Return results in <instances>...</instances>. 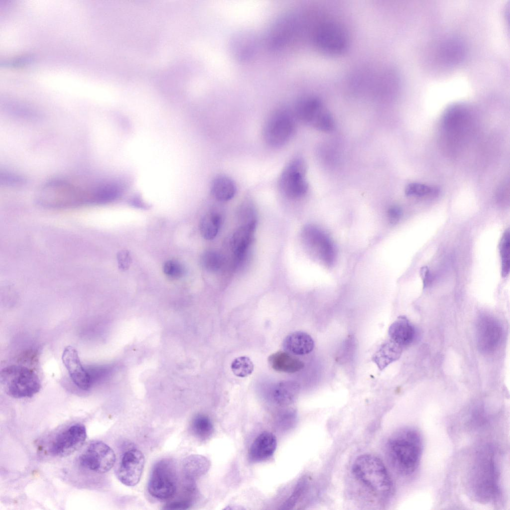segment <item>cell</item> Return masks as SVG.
I'll use <instances>...</instances> for the list:
<instances>
[{"instance_id": "cell-1", "label": "cell", "mask_w": 510, "mask_h": 510, "mask_svg": "<svg viewBox=\"0 0 510 510\" xmlns=\"http://www.w3.org/2000/svg\"><path fill=\"white\" fill-rule=\"evenodd\" d=\"M98 183L88 186L64 179H54L42 185L36 199L40 204L50 207L65 208L97 204Z\"/></svg>"}, {"instance_id": "cell-2", "label": "cell", "mask_w": 510, "mask_h": 510, "mask_svg": "<svg viewBox=\"0 0 510 510\" xmlns=\"http://www.w3.org/2000/svg\"><path fill=\"white\" fill-rule=\"evenodd\" d=\"M423 442L419 432L413 428L401 429L386 444L387 454L393 468L402 476H410L417 470L421 459Z\"/></svg>"}, {"instance_id": "cell-3", "label": "cell", "mask_w": 510, "mask_h": 510, "mask_svg": "<svg viewBox=\"0 0 510 510\" xmlns=\"http://www.w3.org/2000/svg\"><path fill=\"white\" fill-rule=\"evenodd\" d=\"M494 454L488 448L479 452L470 471V491L480 502H494L500 495L499 472Z\"/></svg>"}, {"instance_id": "cell-4", "label": "cell", "mask_w": 510, "mask_h": 510, "mask_svg": "<svg viewBox=\"0 0 510 510\" xmlns=\"http://www.w3.org/2000/svg\"><path fill=\"white\" fill-rule=\"evenodd\" d=\"M355 477L377 496L388 497L392 490V482L383 463L371 454H363L354 461L352 468Z\"/></svg>"}, {"instance_id": "cell-5", "label": "cell", "mask_w": 510, "mask_h": 510, "mask_svg": "<svg viewBox=\"0 0 510 510\" xmlns=\"http://www.w3.org/2000/svg\"><path fill=\"white\" fill-rule=\"evenodd\" d=\"M0 382L7 394L15 398L31 397L41 388L36 374L30 369L19 365L3 368L0 373Z\"/></svg>"}, {"instance_id": "cell-6", "label": "cell", "mask_w": 510, "mask_h": 510, "mask_svg": "<svg viewBox=\"0 0 510 510\" xmlns=\"http://www.w3.org/2000/svg\"><path fill=\"white\" fill-rule=\"evenodd\" d=\"M295 118L293 113L286 109H279L272 112L264 124L263 137L265 142L274 148L287 143L295 132Z\"/></svg>"}, {"instance_id": "cell-7", "label": "cell", "mask_w": 510, "mask_h": 510, "mask_svg": "<svg viewBox=\"0 0 510 510\" xmlns=\"http://www.w3.org/2000/svg\"><path fill=\"white\" fill-rule=\"evenodd\" d=\"M313 40L316 47L329 55L337 56L346 52L349 44L347 31L340 23L333 21L322 22L314 30Z\"/></svg>"}, {"instance_id": "cell-8", "label": "cell", "mask_w": 510, "mask_h": 510, "mask_svg": "<svg viewBox=\"0 0 510 510\" xmlns=\"http://www.w3.org/2000/svg\"><path fill=\"white\" fill-rule=\"evenodd\" d=\"M176 472L172 462L162 459L152 467L147 490L153 497L161 500L172 498L177 490Z\"/></svg>"}, {"instance_id": "cell-9", "label": "cell", "mask_w": 510, "mask_h": 510, "mask_svg": "<svg viewBox=\"0 0 510 510\" xmlns=\"http://www.w3.org/2000/svg\"><path fill=\"white\" fill-rule=\"evenodd\" d=\"M306 164L300 157L291 159L285 166L278 180L280 192L286 198L296 199L303 196L308 185L305 178Z\"/></svg>"}, {"instance_id": "cell-10", "label": "cell", "mask_w": 510, "mask_h": 510, "mask_svg": "<svg viewBox=\"0 0 510 510\" xmlns=\"http://www.w3.org/2000/svg\"><path fill=\"white\" fill-rule=\"evenodd\" d=\"M116 457L113 450L100 441L91 442L82 452L78 458L79 465L90 471L104 474L114 466Z\"/></svg>"}, {"instance_id": "cell-11", "label": "cell", "mask_w": 510, "mask_h": 510, "mask_svg": "<svg viewBox=\"0 0 510 510\" xmlns=\"http://www.w3.org/2000/svg\"><path fill=\"white\" fill-rule=\"evenodd\" d=\"M471 118L470 108L464 104H455L446 111L442 119V126L448 143L455 145L460 141L468 129Z\"/></svg>"}, {"instance_id": "cell-12", "label": "cell", "mask_w": 510, "mask_h": 510, "mask_svg": "<svg viewBox=\"0 0 510 510\" xmlns=\"http://www.w3.org/2000/svg\"><path fill=\"white\" fill-rule=\"evenodd\" d=\"M86 437V429L83 424L71 425L54 437L49 444V452L54 456H67L79 449Z\"/></svg>"}, {"instance_id": "cell-13", "label": "cell", "mask_w": 510, "mask_h": 510, "mask_svg": "<svg viewBox=\"0 0 510 510\" xmlns=\"http://www.w3.org/2000/svg\"><path fill=\"white\" fill-rule=\"evenodd\" d=\"M476 341L479 350L484 353H490L497 349L501 344L503 330L501 323L494 317L482 315L476 323Z\"/></svg>"}, {"instance_id": "cell-14", "label": "cell", "mask_w": 510, "mask_h": 510, "mask_svg": "<svg viewBox=\"0 0 510 510\" xmlns=\"http://www.w3.org/2000/svg\"><path fill=\"white\" fill-rule=\"evenodd\" d=\"M302 239L305 246L321 261L331 265L336 259V251L331 240L316 226L307 225L302 230Z\"/></svg>"}, {"instance_id": "cell-15", "label": "cell", "mask_w": 510, "mask_h": 510, "mask_svg": "<svg viewBox=\"0 0 510 510\" xmlns=\"http://www.w3.org/2000/svg\"><path fill=\"white\" fill-rule=\"evenodd\" d=\"M144 466L142 453L137 448H131L122 454L116 470V475L124 485L133 487L139 482Z\"/></svg>"}, {"instance_id": "cell-16", "label": "cell", "mask_w": 510, "mask_h": 510, "mask_svg": "<svg viewBox=\"0 0 510 510\" xmlns=\"http://www.w3.org/2000/svg\"><path fill=\"white\" fill-rule=\"evenodd\" d=\"M62 360L75 384L82 390H88L92 384L91 376L82 366L76 349L70 346L66 347Z\"/></svg>"}, {"instance_id": "cell-17", "label": "cell", "mask_w": 510, "mask_h": 510, "mask_svg": "<svg viewBox=\"0 0 510 510\" xmlns=\"http://www.w3.org/2000/svg\"><path fill=\"white\" fill-rule=\"evenodd\" d=\"M324 110L320 99L315 96H306L297 101L293 114L300 121L313 126Z\"/></svg>"}, {"instance_id": "cell-18", "label": "cell", "mask_w": 510, "mask_h": 510, "mask_svg": "<svg viewBox=\"0 0 510 510\" xmlns=\"http://www.w3.org/2000/svg\"><path fill=\"white\" fill-rule=\"evenodd\" d=\"M276 447L275 436L270 432H263L252 443L249 450V458L253 462L265 460L273 454Z\"/></svg>"}, {"instance_id": "cell-19", "label": "cell", "mask_w": 510, "mask_h": 510, "mask_svg": "<svg viewBox=\"0 0 510 510\" xmlns=\"http://www.w3.org/2000/svg\"><path fill=\"white\" fill-rule=\"evenodd\" d=\"M256 221L242 225L232 237L231 246L238 261L244 258L253 242Z\"/></svg>"}, {"instance_id": "cell-20", "label": "cell", "mask_w": 510, "mask_h": 510, "mask_svg": "<svg viewBox=\"0 0 510 510\" xmlns=\"http://www.w3.org/2000/svg\"><path fill=\"white\" fill-rule=\"evenodd\" d=\"M388 335L391 340L403 347L414 341L416 331L414 326L407 317L401 316L390 326Z\"/></svg>"}, {"instance_id": "cell-21", "label": "cell", "mask_w": 510, "mask_h": 510, "mask_svg": "<svg viewBox=\"0 0 510 510\" xmlns=\"http://www.w3.org/2000/svg\"><path fill=\"white\" fill-rule=\"evenodd\" d=\"M255 36L250 32L242 31L236 33L232 39L231 51L234 56L239 60L250 59L256 48Z\"/></svg>"}, {"instance_id": "cell-22", "label": "cell", "mask_w": 510, "mask_h": 510, "mask_svg": "<svg viewBox=\"0 0 510 510\" xmlns=\"http://www.w3.org/2000/svg\"><path fill=\"white\" fill-rule=\"evenodd\" d=\"M283 346L288 353L295 355H304L313 351L314 342L308 334L296 331L286 337L283 341Z\"/></svg>"}, {"instance_id": "cell-23", "label": "cell", "mask_w": 510, "mask_h": 510, "mask_svg": "<svg viewBox=\"0 0 510 510\" xmlns=\"http://www.w3.org/2000/svg\"><path fill=\"white\" fill-rule=\"evenodd\" d=\"M268 363L275 371L287 373H294L302 370L304 366L303 362L292 356L289 353L279 351L270 355Z\"/></svg>"}, {"instance_id": "cell-24", "label": "cell", "mask_w": 510, "mask_h": 510, "mask_svg": "<svg viewBox=\"0 0 510 510\" xmlns=\"http://www.w3.org/2000/svg\"><path fill=\"white\" fill-rule=\"evenodd\" d=\"M402 348V347L390 340L382 345L373 356L372 360L379 369L382 370L400 358Z\"/></svg>"}, {"instance_id": "cell-25", "label": "cell", "mask_w": 510, "mask_h": 510, "mask_svg": "<svg viewBox=\"0 0 510 510\" xmlns=\"http://www.w3.org/2000/svg\"><path fill=\"white\" fill-rule=\"evenodd\" d=\"M236 186L234 181L225 175H219L213 181L211 191L217 200L225 202L232 199L236 193Z\"/></svg>"}, {"instance_id": "cell-26", "label": "cell", "mask_w": 510, "mask_h": 510, "mask_svg": "<svg viewBox=\"0 0 510 510\" xmlns=\"http://www.w3.org/2000/svg\"><path fill=\"white\" fill-rule=\"evenodd\" d=\"M209 463L208 460L200 455H192L185 459L183 470L185 477L192 481L208 471Z\"/></svg>"}, {"instance_id": "cell-27", "label": "cell", "mask_w": 510, "mask_h": 510, "mask_svg": "<svg viewBox=\"0 0 510 510\" xmlns=\"http://www.w3.org/2000/svg\"><path fill=\"white\" fill-rule=\"evenodd\" d=\"M222 223V217L217 212L205 215L200 223V231L203 237L208 240L214 239L218 233Z\"/></svg>"}, {"instance_id": "cell-28", "label": "cell", "mask_w": 510, "mask_h": 510, "mask_svg": "<svg viewBox=\"0 0 510 510\" xmlns=\"http://www.w3.org/2000/svg\"><path fill=\"white\" fill-rule=\"evenodd\" d=\"M190 428L194 435L201 440L209 438L214 431L211 420L207 415L203 414H198L193 417Z\"/></svg>"}, {"instance_id": "cell-29", "label": "cell", "mask_w": 510, "mask_h": 510, "mask_svg": "<svg viewBox=\"0 0 510 510\" xmlns=\"http://www.w3.org/2000/svg\"><path fill=\"white\" fill-rule=\"evenodd\" d=\"M499 251L501 260V274L503 277L508 275L510 268V230L504 233L499 244Z\"/></svg>"}, {"instance_id": "cell-30", "label": "cell", "mask_w": 510, "mask_h": 510, "mask_svg": "<svg viewBox=\"0 0 510 510\" xmlns=\"http://www.w3.org/2000/svg\"><path fill=\"white\" fill-rule=\"evenodd\" d=\"M231 368L235 376L245 378L252 373L254 366L252 360L248 357L241 356L232 362Z\"/></svg>"}, {"instance_id": "cell-31", "label": "cell", "mask_w": 510, "mask_h": 510, "mask_svg": "<svg viewBox=\"0 0 510 510\" xmlns=\"http://www.w3.org/2000/svg\"><path fill=\"white\" fill-rule=\"evenodd\" d=\"M200 260L202 267L211 272L219 270L223 263L222 255L214 251H208L203 253Z\"/></svg>"}, {"instance_id": "cell-32", "label": "cell", "mask_w": 510, "mask_h": 510, "mask_svg": "<svg viewBox=\"0 0 510 510\" xmlns=\"http://www.w3.org/2000/svg\"><path fill=\"white\" fill-rule=\"evenodd\" d=\"M438 189L425 184L412 183L406 187L405 193L407 196L422 197L434 195L437 193Z\"/></svg>"}, {"instance_id": "cell-33", "label": "cell", "mask_w": 510, "mask_h": 510, "mask_svg": "<svg viewBox=\"0 0 510 510\" xmlns=\"http://www.w3.org/2000/svg\"><path fill=\"white\" fill-rule=\"evenodd\" d=\"M163 270L168 277L173 279L181 278L184 273L183 266L175 260L166 261L163 264Z\"/></svg>"}, {"instance_id": "cell-34", "label": "cell", "mask_w": 510, "mask_h": 510, "mask_svg": "<svg viewBox=\"0 0 510 510\" xmlns=\"http://www.w3.org/2000/svg\"><path fill=\"white\" fill-rule=\"evenodd\" d=\"M313 126L319 130L329 131L334 128V121L331 115L325 110L319 116Z\"/></svg>"}, {"instance_id": "cell-35", "label": "cell", "mask_w": 510, "mask_h": 510, "mask_svg": "<svg viewBox=\"0 0 510 510\" xmlns=\"http://www.w3.org/2000/svg\"><path fill=\"white\" fill-rule=\"evenodd\" d=\"M308 482L307 479L304 478L298 483L293 493L285 504L284 509H288V507L289 509L295 504L306 490Z\"/></svg>"}, {"instance_id": "cell-36", "label": "cell", "mask_w": 510, "mask_h": 510, "mask_svg": "<svg viewBox=\"0 0 510 510\" xmlns=\"http://www.w3.org/2000/svg\"><path fill=\"white\" fill-rule=\"evenodd\" d=\"M287 384H280L279 387L274 392V398L275 400L280 404H286L289 403L293 397V392H290L289 389H286Z\"/></svg>"}, {"instance_id": "cell-37", "label": "cell", "mask_w": 510, "mask_h": 510, "mask_svg": "<svg viewBox=\"0 0 510 510\" xmlns=\"http://www.w3.org/2000/svg\"><path fill=\"white\" fill-rule=\"evenodd\" d=\"M0 181L7 185L16 186L23 184L24 179L14 174L3 172L0 175Z\"/></svg>"}, {"instance_id": "cell-38", "label": "cell", "mask_w": 510, "mask_h": 510, "mask_svg": "<svg viewBox=\"0 0 510 510\" xmlns=\"http://www.w3.org/2000/svg\"><path fill=\"white\" fill-rule=\"evenodd\" d=\"M117 260L119 268L122 270H127L131 262L130 253L127 250L119 252L117 254Z\"/></svg>"}, {"instance_id": "cell-39", "label": "cell", "mask_w": 510, "mask_h": 510, "mask_svg": "<svg viewBox=\"0 0 510 510\" xmlns=\"http://www.w3.org/2000/svg\"><path fill=\"white\" fill-rule=\"evenodd\" d=\"M191 505V503L189 500L182 499L171 502L166 504L164 506L163 509L171 510H187L190 507Z\"/></svg>"}, {"instance_id": "cell-40", "label": "cell", "mask_w": 510, "mask_h": 510, "mask_svg": "<svg viewBox=\"0 0 510 510\" xmlns=\"http://www.w3.org/2000/svg\"><path fill=\"white\" fill-rule=\"evenodd\" d=\"M388 215L390 222L392 223H395L401 218L402 215L401 209L397 206H392L388 210Z\"/></svg>"}, {"instance_id": "cell-41", "label": "cell", "mask_w": 510, "mask_h": 510, "mask_svg": "<svg viewBox=\"0 0 510 510\" xmlns=\"http://www.w3.org/2000/svg\"><path fill=\"white\" fill-rule=\"evenodd\" d=\"M420 274L423 280L424 287L428 284L430 280V274L428 268L426 266L422 267L420 270Z\"/></svg>"}]
</instances>
